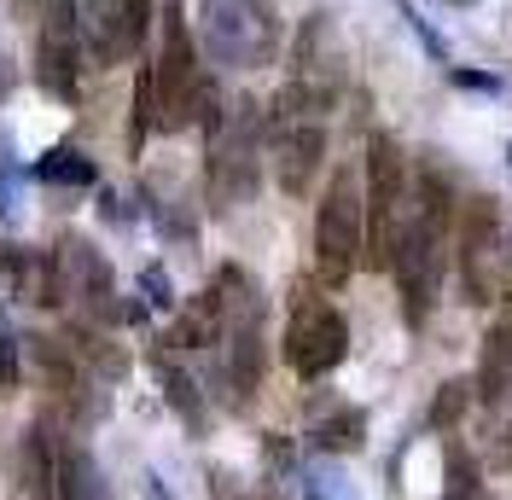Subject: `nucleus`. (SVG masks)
<instances>
[{"mask_svg":"<svg viewBox=\"0 0 512 500\" xmlns=\"http://www.w3.org/2000/svg\"><path fill=\"white\" fill-rule=\"evenodd\" d=\"M59 500H111L99 460L76 437H59Z\"/></svg>","mask_w":512,"mask_h":500,"instance_id":"4468645a","label":"nucleus"},{"mask_svg":"<svg viewBox=\"0 0 512 500\" xmlns=\"http://www.w3.org/2000/svg\"><path fill=\"white\" fill-rule=\"evenodd\" d=\"M0 396H18V338L0 326Z\"/></svg>","mask_w":512,"mask_h":500,"instance_id":"b1692460","label":"nucleus"},{"mask_svg":"<svg viewBox=\"0 0 512 500\" xmlns=\"http://www.w3.org/2000/svg\"><path fill=\"white\" fill-rule=\"evenodd\" d=\"M466 402H472V384H466V378H448L443 396H437V407H431V425H437V431H454L460 413H466Z\"/></svg>","mask_w":512,"mask_h":500,"instance_id":"4be33fe9","label":"nucleus"},{"mask_svg":"<svg viewBox=\"0 0 512 500\" xmlns=\"http://www.w3.org/2000/svg\"><path fill=\"white\" fill-rule=\"evenodd\" d=\"M30 344V367H35V384L53 396L59 407H76L82 413V396H88V367L76 361V349L64 344V338H24Z\"/></svg>","mask_w":512,"mask_h":500,"instance_id":"f8f14e48","label":"nucleus"},{"mask_svg":"<svg viewBox=\"0 0 512 500\" xmlns=\"http://www.w3.org/2000/svg\"><path fill=\"white\" fill-rule=\"evenodd\" d=\"M256 175H262V105L239 99L210 128V198H216V210L245 204L256 192Z\"/></svg>","mask_w":512,"mask_h":500,"instance_id":"39448f33","label":"nucleus"},{"mask_svg":"<svg viewBox=\"0 0 512 500\" xmlns=\"http://www.w3.org/2000/svg\"><path fill=\"white\" fill-rule=\"evenodd\" d=\"M512 419H507V402L489 407V425H483V454H489V466L495 471H512Z\"/></svg>","mask_w":512,"mask_h":500,"instance_id":"412c9836","label":"nucleus"},{"mask_svg":"<svg viewBox=\"0 0 512 500\" xmlns=\"http://www.w3.org/2000/svg\"><path fill=\"white\" fill-rule=\"evenodd\" d=\"M448 6H478V0H448Z\"/></svg>","mask_w":512,"mask_h":500,"instance_id":"bb28decb","label":"nucleus"},{"mask_svg":"<svg viewBox=\"0 0 512 500\" xmlns=\"http://www.w3.org/2000/svg\"><path fill=\"white\" fill-rule=\"evenodd\" d=\"M70 338H76V344H70V349H76V361H82V367H94L99 378H123L128 373V355L99 332L94 320H88V326L76 320V326H70Z\"/></svg>","mask_w":512,"mask_h":500,"instance_id":"f3484780","label":"nucleus"},{"mask_svg":"<svg viewBox=\"0 0 512 500\" xmlns=\"http://www.w3.org/2000/svg\"><path fill=\"white\" fill-rule=\"evenodd\" d=\"M320 163H326V123H291V128H274V175L291 198L315 187Z\"/></svg>","mask_w":512,"mask_h":500,"instance_id":"9b49d317","label":"nucleus"},{"mask_svg":"<svg viewBox=\"0 0 512 500\" xmlns=\"http://www.w3.org/2000/svg\"><path fill=\"white\" fill-rule=\"evenodd\" d=\"M512 390V314H501L483 338V361H478V396L483 407H501Z\"/></svg>","mask_w":512,"mask_h":500,"instance_id":"ddd939ff","label":"nucleus"},{"mask_svg":"<svg viewBox=\"0 0 512 500\" xmlns=\"http://www.w3.org/2000/svg\"><path fill=\"white\" fill-rule=\"evenodd\" d=\"M361 239H367V192L355 181V169H332V187L315 216V256L332 285L350 280V268L361 262Z\"/></svg>","mask_w":512,"mask_h":500,"instance_id":"423d86ee","label":"nucleus"},{"mask_svg":"<svg viewBox=\"0 0 512 500\" xmlns=\"http://www.w3.org/2000/svg\"><path fill=\"white\" fill-rule=\"evenodd\" d=\"M53 280H59V309L76 297L88 320H105V309L117 303V280H111V262L99 256L88 239H59L53 245Z\"/></svg>","mask_w":512,"mask_h":500,"instance_id":"9d476101","label":"nucleus"},{"mask_svg":"<svg viewBox=\"0 0 512 500\" xmlns=\"http://www.w3.org/2000/svg\"><path fill=\"white\" fill-rule=\"evenodd\" d=\"M158 384H163V402L175 407V413L187 419V431L198 437V431H204V402H198V384H192V378L169 361V355H158Z\"/></svg>","mask_w":512,"mask_h":500,"instance_id":"a211bd4d","label":"nucleus"},{"mask_svg":"<svg viewBox=\"0 0 512 500\" xmlns=\"http://www.w3.org/2000/svg\"><path fill=\"white\" fill-rule=\"evenodd\" d=\"M350 355V320L332 303H303L286 326V367L297 378H326Z\"/></svg>","mask_w":512,"mask_h":500,"instance_id":"6e6552de","label":"nucleus"},{"mask_svg":"<svg viewBox=\"0 0 512 500\" xmlns=\"http://www.w3.org/2000/svg\"><path fill=\"white\" fill-rule=\"evenodd\" d=\"M35 88L64 99V105L82 94V12H76V0H47V12H41Z\"/></svg>","mask_w":512,"mask_h":500,"instance_id":"0eeeda50","label":"nucleus"},{"mask_svg":"<svg viewBox=\"0 0 512 500\" xmlns=\"http://www.w3.org/2000/svg\"><path fill=\"white\" fill-rule=\"evenodd\" d=\"M460 285L466 303H501L512 297V227L501 221L495 198H466L460 210Z\"/></svg>","mask_w":512,"mask_h":500,"instance_id":"7ed1b4c3","label":"nucleus"},{"mask_svg":"<svg viewBox=\"0 0 512 500\" xmlns=\"http://www.w3.org/2000/svg\"><path fill=\"white\" fill-rule=\"evenodd\" d=\"M146 24H152V0H94L82 12V47L94 53L99 70L128 64L146 41Z\"/></svg>","mask_w":512,"mask_h":500,"instance_id":"1a4fd4ad","label":"nucleus"},{"mask_svg":"<svg viewBox=\"0 0 512 500\" xmlns=\"http://www.w3.org/2000/svg\"><path fill=\"white\" fill-rule=\"evenodd\" d=\"M408 221V157L390 134L367 140V239H361V262L367 268H390L396 262V239Z\"/></svg>","mask_w":512,"mask_h":500,"instance_id":"20e7f679","label":"nucleus"},{"mask_svg":"<svg viewBox=\"0 0 512 500\" xmlns=\"http://www.w3.org/2000/svg\"><path fill=\"white\" fill-rule=\"evenodd\" d=\"M152 82H158V128H192L204 117V105L216 99L210 76L198 70V53H192V30L181 0H163V53L152 64Z\"/></svg>","mask_w":512,"mask_h":500,"instance_id":"f257e3e1","label":"nucleus"},{"mask_svg":"<svg viewBox=\"0 0 512 500\" xmlns=\"http://www.w3.org/2000/svg\"><path fill=\"white\" fill-rule=\"evenodd\" d=\"M140 291H146L152 309H175V291H169V274H163V268H146V274H140Z\"/></svg>","mask_w":512,"mask_h":500,"instance_id":"393cba45","label":"nucleus"},{"mask_svg":"<svg viewBox=\"0 0 512 500\" xmlns=\"http://www.w3.org/2000/svg\"><path fill=\"white\" fill-rule=\"evenodd\" d=\"M35 181H41V187H59V192H82V187H94L99 181V169H94V157L88 152H76V146H53V152L35 157Z\"/></svg>","mask_w":512,"mask_h":500,"instance_id":"dca6fc26","label":"nucleus"},{"mask_svg":"<svg viewBox=\"0 0 512 500\" xmlns=\"http://www.w3.org/2000/svg\"><path fill=\"white\" fill-rule=\"evenodd\" d=\"M152 128H158V82H152V64H140V76H134V117H128V152H140Z\"/></svg>","mask_w":512,"mask_h":500,"instance_id":"aec40b11","label":"nucleus"},{"mask_svg":"<svg viewBox=\"0 0 512 500\" xmlns=\"http://www.w3.org/2000/svg\"><path fill=\"white\" fill-rule=\"evenodd\" d=\"M448 500H478V483H472V454H466V448H448Z\"/></svg>","mask_w":512,"mask_h":500,"instance_id":"5701e85b","label":"nucleus"},{"mask_svg":"<svg viewBox=\"0 0 512 500\" xmlns=\"http://www.w3.org/2000/svg\"><path fill=\"white\" fill-rule=\"evenodd\" d=\"M198 30L210 59L227 70H262L280 53L274 0H198Z\"/></svg>","mask_w":512,"mask_h":500,"instance_id":"f03ea898","label":"nucleus"},{"mask_svg":"<svg viewBox=\"0 0 512 500\" xmlns=\"http://www.w3.org/2000/svg\"><path fill=\"white\" fill-rule=\"evenodd\" d=\"M140 495H146V500H175L169 489H163V477H158V471H146V477H140Z\"/></svg>","mask_w":512,"mask_h":500,"instance_id":"a878e982","label":"nucleus"},{"mask_svg":"<svg viewBox=\"0 0 512 500\" xmlns=\"http://www.w3.org/2000/svg\"><path fill=\"white\" fill-rule=\"evenodd\" d=\"M222 332H227V314H222L216 285H210L204 297H192L187 309H181L175 332H169V344H181V349H210V344H222Z\"/></svg>","mask_w":512,"mask_h":500,"instance_id":"2eb2a0df","label":"nucleus"},{"mask_svg":"<svg viewBox=\"0 0 512 500\" xmlns=\"http://www.w3.org/2000/svg\"><path fill=\"white\" fill-rule=\"evenodd\" d=\"M367 437V413L361 407H338L332 419H320L315 425V448L320 454H355Z\"/></svg>","mask_w":512,"mask_h":500,"instance_id":"6ab92c4d","label":"nucleus"}]
</instances>
